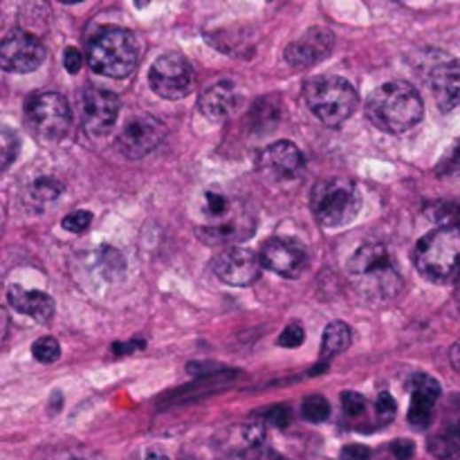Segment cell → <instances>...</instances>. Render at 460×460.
<instances>
[{"label":"cell","instance_id":"obj_11","mask_svg":"<svg viewBox=\"0 0 460 460\" xmlns=\"http://www.w3.org/2000/svg\"><path fill=\"white\" fill-rule=\"evenodd\" d=\"M261 263L283 278H299L308 269V252L294 238H269L261 247Z\"/></svg>","mask_w":460,"mask_h":460},{"label":"cell","instance_id":"obj_25","mask_svg":"<svg viewBox=\"0 0 460 460\" xmlns=\"http://www.w3.org/2000/svg\"><path fill=\"white\" fill-rule=\"evenodd\" d=\"M99 265L101 269H104V277L108 278V281H117V278L124 277L126 263L115 247H101Z\"/></svg>","mask_w":460,"mask_h":460},{"label":"cell","instance_id":"obj_39","mask_svg":"<svg viewBox=\"0 0 460 460\" xmlns=\"http://www.w3.org/2000/svg\"><path fill=\"white\" fill-rule=\"evenodd\" d=\"M144 341L142 339H137V341H126V344H120V341H117V344H113V353H115L117 357H124V355H130V353H133V350H137V348H144Z\"/></svg>","mask_w":460,"mask_h":460},{"label":"cell","instance_id":"obj_13","mask_svg":"<svg viewBox=\"0 0 460 460\" xmlns=\"http://www.w3.org/2000/svg\"><path fill=\"white\" fill-rule=\"evenodd\" d=\"M83 124L90 135L111 133L120 117V97L104 88H86L82 97Z\"/></svg>","mask_w":460,"mask_h":460},{"label":"cell","instance_id":"obj_7","mask_svg":"<svg viewBox=\"0 0 460 460\" xmlns=\"http://www.w3.org/2000/svg\"><path fill=\"white\" fill-rule=\"evenodd\" d=\"M25 120L36 137L52 144V142H61L70 133L73 111L66 97L58 92H41V95H34L25 105Z\"/></svg>","mask_w":460,"mask_h":460},{"label":"cell","instance_id":"obj_31","mask_svg":"<svg viewBox=\"0 0 460 460\" xmlns=\"http://www.w3.org/2000/svg\"><path fill=\"white\" fill-rule=\"evenodd\" d=\"M395 411H398L395 400L391 398V394L382 391V394L378 395V400H375V417H378L379 425H388V422L395 417Z\"/></svg>","mask_w":460,"mask_h":460},{"label":"cell","instance_id":"obj_18","mask_svg":"<svg viewBox=\"0 0 460 460\" xmlns=\"http://www.w3.org/2000/svg\"><path fill=\"white\" fill-rule=\"evenodd\" d=\"M7 303L12 306V310L29 316V319L39 324H48L54 316V299L45 292H36V290L10 285V290H7Z\"/></svg>","mask_w":460,"mask_h":460},{"label":"cell","instance_id":"obj_36","mask_svg":"<svg viewBox=\"0 0 460 460\" xmlns=\"http://www.w3.org/2000/svg\"><path fill=\"white\" fill-rule=\"evenodd\" d=\"M391 451H394V456L398 460H411L413 454H416V445L411 441H407V438H400V441H395L391 445Z\"/></svg>","mask_w":460,"mask_h":460},{"label":"cell","instance_id":"obj_9","mask_svg":"<svg viewBox=\"0 0 460 460\" xmlns=\"http://www.w3.org/2000/svg\"><path fill=\"white\" fill-rule=\"evenodd\" d=\"M167 137V129L160 120L151 115H137L126 121L117 135V151L129 160H139L153 153Z\"/></svg>","mask_w":460,"mask_h":460},{"label":"cell","instance_id":"obj_29","mask_svg":"<svg viewBox=\"0 0 460 460\" xmlns=\"http://www.w3.org/2000/svg\"><path fill=\"white\" fill-rule=\"evenodd\" d=\"M90 225H92V214L83 209L67 214V216L61 221V227L66 231H70V234H83Z\"/></svg>","mask_w":460,"mask_h":460},{"label":"cell","instance_id":"obj_27","mask_svg":"<svg viewBox=\"0 0 460 460\" xmlns=\"http://www.w3.org/2000/svg\"><path fill=\"white\" fill-rule=\"evenodd\" d=\"M427 449H429V454L436 456L438 460H456V458H460V447H458V442L454 441V438H447V436L429 438Z\"/></svg>","mask_w":460,"mask_h":460},{"label":"cell","instance_id":"obj_24","mask_svg":"<svg viewBox=\"0 0 460 460\" xmlns=\"http://www.w3.org/2000/svg\"><path fill=\"white\" fill-rule=\"evenodd\" d=\"M61 193H63L61 180L43 175V178H36L32 184H29L27 200L32 202L34 207H45V205H50V202L57 200Z\"/></svg>","mask_w":460,"mask_h":460},{"label":"cell","instance_id":"obj_4","mask_svg":"<svg viewBox=\"0 0 460 460\" xmlns=\"http://www.w3.org/2000/svg\"><path fill=\"white\" fill-rule=\"evenodd\" d=\"M310 209L319 225L337 230L355 221L362 209V193L348 178L322 180L312 189Z\"/></svg>","mask_w":460,"mask_h":460},{"label":"cell","instance_id":"obj_43","mask_svg":"<svg viewBox=\"0 0 460 460\" xmlns=\"http://www.w3.org/2000/svg\"><path fill=\"white\" fill-rule=\"evenodd\" d=\"M149 3H151V0H135V5H137L139 10H142V7H146V5H149Z\"/></svg>","mask_w":460,"mask_h":460},{"label":"cell","instance_id":"obj_15","mask_svg":"<svg viewBox=\"0 0 460 460\" xmlns=\"http://www.w3.org/2000/svg\"><path fill=\"white\" fill-rule=\"evenodd\" d=\"M303 168V153L292 142H274L259 155V171L272 183H285L292 180Z\"/></svg>","mask_w":460,"mask_h":460},{"label":"cell","instance_id":"obj_41","mask_svg":"<svg viewBox=\"0 0 460 460\" xmlns=\"http://www.w3.org/2000/svg\"><path fill=\"white\" fill-rule=\"evenodd\" d=\"M449 162H451V167H454V168H460V142H458V144H456V149H454V153H451Z\"/></svg>","mask_w":460,"mask_h":460},{"label":"cell","instance_id":"obj_20","mask_svg":"<svg viewBox=\"0 0 460 460\" xmlns=\"http://www.w3.org/2000/svg\"><path fill=\"white\" fill-rule=\"evenodd\" d=\"M432 86L442 111L460 105V58L438 66L432 74Z\"/></svg>","mask_w":460,"mask_h":460},{"label":"cell","instance_id":"obj_19","mask_svg":"<svg viewBox=\"0 0 460 460\" xmlns=\"http://www.w3.org/2000/svg\"><path fill=\"white\" fill-rule=\"evenodd\" d=\"M252 230H254V221H252L250 214L243 209H236L227 221L218 222V225L202 227L198 234L209 245H230L231 247L236 240H243L250 234H254Z\"/></svg>","mask_w":460,"mask_h":460},{"label":"cell","instance_id":"obj_30","mask_svg":"<svg viewBox=\"0 0 460 460\" xmlns=\"http://www.w3.org/2000/svg\"><path fill=\"white\" fill-rule=\"evenodd\" d=\"M0 142H3V171L5 168H10V164L14 162V158L19 155V137L14 135V130L12 129H3V133H0Z\"/></svg>","mask_w":460,"mask_h":460},{"label":"cell","instance_id":"obj_32","mask_svg":"<svg viewBox=\"0 0 460 460\" xmlns=\"http://www.w3.org/2000/svg\"><path fill=\"white\" fill-rule=\"evenodd\" d=\"M341 407H344L346 416L360 417L366 411V400L355 391H346V394H341Z\"/></svg>","mask_w":460,"mask_h":460},{"label":"cell","instance_id":"obj_33","mask_svg":"<svg viewBox=\"0 0 460 460\" xmlns=\"http://www.w3.org/2000/svg\"><path fill=\"white\" fill-rule=\"evenodd\" d=\"M303 339H306L303 328L299 326V324H290V326L281 332V337H278V344H281L283 348H297V346L303 344Z\"/></svg>","mask_w":460,"mask_h":460},{"label":"cell","instance_id":"obj_37","mask_svg":"<svg viewBox=\"0 0 460 460\" xmlns=\"http://www.w3.org/2000/svg\"><path fill=\"white\" fill-rule=\"evenodd\" d=\"M341 460H370V449L366 445H346Z\"/></svg>","mask_w":460,"mask_h":460},{"label":"cell","instance_id":"obj_34","mask_svg":"<svg viewBox=\"0 0 460 460\" xmlns=\"http://www.w3.org/2000/svg\"><path fill=\"white\" fill-rule=\"evenodd\" d=\"M265 420L269 422V425H274V427L283 429L288 427L290 420H292V416H290V409L283 407V404H277V407H269L268 411H265Z\"/></svg>","mask_w":460,"mask_h":460},{"label":"cell","instance_id":"obj_44","mask_svg":"<svg viewBox=\"0 0 460 460\" xmlns=\"http://www.w3.org/2000/svg\"><path fill=\"white\" fill-rule=\"evenodd\" d=\"M456 301H458V308H460V277H458V285H456Z\"/></svg>","mask_w":460,"mask_h":460},{"label":"cell","instance_id":"obj_28","mask_svg":"<svg viewBox=\"0 0 460 460\" xmlns=\"http://www.w3.org/2000/svg\"><path fill=\"white\" fill-rule=\"evenodd\" d=\"M331 416V404L324 395H310L303 400V417L310 422H324Z\"/></svg>","mask_w":460,"mask_h":460},{"label":"cell","instance_id":"obj_12","mask_svg":"<svg viewBox=\"0 0 460 460\" xmlns=\"http://www.w3.org/2000/svg\"><path fill=\"white\" fill-rule=\"evenodd\" d=\"M261 256H256L252 250H245V247H227L221 254L214 259V272L227 285H236V288H245V285H252L256 278L261 277Z\"/></svg>","mask_w":460,"mask_h":460},{"label":"cell","instance_id":"obj_2","mask_svg":"<svg viewBox=\"0 0 460 460\" xmlns=\"http://www.w3.org/2000/svg\"><path fill=\"white\" fill-rule=\"evenodd\" d=\"M350 277L357 281V288L370 299L388 301L398 297L402 278L391 263V254L382 243H364L348 261Z\"/></svg>","mask_w":460,"mask_h":460},{"label":"cell","instance_id":"obj_14","mask_svg":"<svg viewBox=\"0 0 460 460\" xmlns=\"http://www.w3.org/2000/svg\"><path fill=\"white\" fill-rule=\"evenodd\" d=\"M335 48V34L328 27H310L303 36H299L294 43L285 50V61L294 70H306V67L316 66L319 61L328 57Z\"/></svg>","mask_w":460,"mask_h":460},{"label":"cell","instance_id":"obj_10","mask_svg":"<svg viewBox=\"0 0 460 460\" xmlns=\"http://www.w3.org/2000/svg\"><path fill=\"white\" fill-rule=\"evenodd\" d=\"M45 61V48L36 36L14 29L0 45V63L7 73L27 74Z\"/></svg>","mask_w":460,"mask_h":460},{"label":"cell","instance_id":"obj_42","mask_svg":"<svg viewBox=\"0 0 460 460\" xmlns=\"http://www.w3.org/2000/svg\"><path fill=\"white\" fill-rule=\"evenodd\" d=\"M146 460H168V458L164 454H158V451H153V454L146 456Z\"/></svg>","mask_w":460,"mask_h":460},{"label":"cell","instance_id":"obj_17","mask_svg":"<svg viewBox=\"0 0 460 460\" xmlns=\"http://www.w3.org/2000/svg\"><path fill=\"white\" fill-rule=\"evenodd\" d=\"M411 407H409V422L416 429H427L433 417V404L441 398V384L432 375H416L411 382Z\"/></svg>","mask_w":460,"mask_h":460},{"label":"cell","instance_id":"obj_40","mask_svg":"<svg viewBox=\"0 0 460 460\" xmlns=\"http://www.w3.org/2000/svg\"><path fill=\"white\" fill-rule=\"evenodd\" d=\"M449 362H451V366H454V369L460 373V339L456 341L454 346H451V350H449Z\"/></svg>","mask_w":460,"mask_h":460},{"label":"cell","instance_id":"obj_23","mask_svg":"<svg viewBox=\"0 0 460 460\" xmlns=\"http://www.w3.org/2000/svg\"><path fill=\"white\" fill-rule=\"evenodd\" d=\"M238 209L236 205H231L230 198L221 191H207L205 200H202V214L209 218V225H218V222L227 221V218Z\"/></svg>","mask_w":460,"mask_h":460},{"label":"cell","instance_id":"obj_38","mask_svg":"<svg viewBox=\"0 0 460 460\" xmlns=\"http://www.w3.org/2000/svg\"><path fill=\"white\" fill-rule=\"evenodd\" d=\"M245 460H283V458L274 449H268V447L261 445V447H250L247 454H245Z\"/></svg>","mask_w":460,"mask_h":460},{"label":"cell","instance_id":"obj_1","mask_svg":"<svg viewBox=\"0 0 460 460\" xmlns=\"http://www.w3.org/2000/svg\"><path fill=\"white\" fill-rule=\"evenodd\" d=\"M422 113L425 105L420 92L407 82L382 83L366 101V117L370 124L391 135L413 129L422 120Z\"/></svg>","mask_w":460,"mask_h":460},{"label":"cell","instance_id":"obj_35","mask_svg":"<svg viewBox=\"0 0 460 460\" xmlns=\"http://www.w3.org/2000/svg\"><path fill=\"white\" fill-rule=\"evenodd\" d=\"M63 66H66V70L70 74H77L83 66L82 52H79L77 48H67L66 52H63Z\"/></svg>","mask_w":460,"mask_h":460},{"label":"cell","instance_id":"obj_3","mask_svg":"<svg viewBox=\"0 0 460 460\" xmlns=\"http://www.w3.org/2000/svg\"><path fill=\"white\" fill-rule=\"evenodd\" d=\"M413 263L427 281L449 283L460 277V227H445L422 236L413 247Z\"/></svg>","mask_w":460,"mask_h":460},{"label":"cell","instance_id":"obj_21","mask_svg":"<svg viewBox=\"0 0 460 460\" xmlns=\"http://www.w3.org/2000/svg\"><path fill=\"white\" fill-rule=\"evenodd\" d=\"M278 120H281V104H278L274 97H263L254 104L250 113V124L252 130L256 133H272L277 129Z\"/></svg>","mask_w":460,"mask_h":460},{"label":"cell","instance_id":"obj_45","mask_svg":"<svg viewBox=\"0 0 460 460\" xmlns=\"http://www.w3.org/2000/svg\"><path fill=\"white\" fill-rule=\"evenodd\" d=\"M61 3H82V0H61Z\"/></svg>","mask_w":460,"mask_h":460},{"label":"cell","instance_id":"obj_6","mask_svg":"<svg viewBox=\"0 0 460 460\" xmlns=\"http://www.w3.org/2000/svg\"><path fill=\"white\" fill-rule=\"evenodd\" d=\"M303 99L312 115L326 126H339L355 113L360 97L341 77H315L303 86Z\"/></svg>","mask_w":460,"mask_h":460},{"label":"cell","instance_id":"obj_26","mask_svg":"<svg viewBox=\"0 0 460 460\" xmlns=\"http://www.w3.org/2000/svg\"><path fill=\"white\" fill-rule=\"evenodd\" d=\"M32 355L41 364H52V362H57L61 357V344L54 337H41L32 346Z\"/></svg>","mask_w":460,"mask_h":460},{"label":"cell","instance_id":"obj_16","mask_svg":"<svg viewBox=\"0 0 460 460\" xmlns=\"http://www.w3.org/2000/svg\"><path fill=\"white\" fill-rule=\"evenodd\" d=\"M200 113L211 121H225L227 117L234 115V111L240 105V92L238 86L230 79L211 83L209 88L200 92Z\"/></svg>","mask_w":460,"mask_h":460},{"label":"cell","instance_id":"obj_5","mask_svg":"<svg viewBox=\"0 0 460 460\" xmlns=\"http://www.w3.org/2000/svg\"><path fill=\"white\" fill-rule=\"evenodd\" d=\"M88 61L95 73L105 77H129L137 67L139 43L129 29H104L88 45Z\"/></svg>","mask_w":460,"mask_h":460},{"label":"cell","instance_id":"obj_22","mask_svg":"<svg viewBox=\"0 0 460 460\" xmlns=\"http://www.w3.org/2000/svg\"><path fill=\"white\" fill-rule=\"evenodd\" d=\"M350 339H353V332H350V328L346 326L344 322H331L326 326V331H324V337H322L324 357L331 360V357L344 353V350L350 346Z\"/></svg>","mask_w":460,"mask_h":460},{"label":"cell","instance_id":"obj_8","mask_svg":"<svg viewBox=\"0 0 460 460\" xmlns=\"http://www.w3.org/2000/svg\"><path fill=\"white\" fill-rule=\"evenodd\" d=\"M193 67L180 52H168L155 58L149 70V83L162 99H183L193 88Z\"/></svg>","mask_w":460,"mask_h":460}]
</instances>
